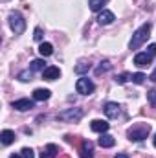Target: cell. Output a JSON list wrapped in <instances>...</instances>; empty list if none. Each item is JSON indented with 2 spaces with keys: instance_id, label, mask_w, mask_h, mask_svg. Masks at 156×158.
Here are the masks:
<instances>
[{
  "instance_id": "1",
  "label": "cell",
  "mask_w": 156,
  "mask_h": 158,
  "mask_svg": "<svg viewBox=\"0 0 156 158\" xmlns=\"http://www.w3.org/2000/svg\"><path fill=\"white\" fill-rule=\"evenodd\" d=\"M151 22H145L143 26H140L134 33H132V39H130V42H129V48L130 50H138L145 40L149 39V33H151Z\"/></svg>"
},
{
  "instance_id": "2",
  "label": "cell",
  "mask_w": 156,
  "mask_h": 158,
  "mask_svg": "<svg viewBox=\"0 0 156 158\" xmlns=\"http://www.w3.org/2000/svg\"><path fill=\"white\" fill-rule=\"evenodd\" d=\"M151 132V125H134L127 131V138L130 142H142L149 136Z\"/></svg>"
},
{
  "instance_id": "3",
  "label": "cell",
  "mask_w": 156,
  "mask_h": 158,
  "mask_svg": "<svg viewBox=\"0 0 156 158\" xmlns=\"http://www.w3.org/2000/svg\"><path fill=\"white\" fill-rule=\"evenodd\" d=\"M7 20H9L11 30H13L17 35L24 33V30H26V20H24V17H22L18 11H11V13H9V17H7Z\"/></svg>"
},
{
  "instance_id": "4",
  "label": "cell",
  "mask_w": 156,
  "mask_h": 158,
  "mask_svg": "<svg viewBox=\"0 0 156 158\" xmlns=\"http://www.w3.org/2000/svg\"><path fill=\"white\" fill-rule=\"evenodd\" d=\"M83 118V109H66V110H63V112H59L57 114V119H61V121H68V123H76L79 119Z\"/></svg>"
},
{
  "instance_id": "5",
  "label": "cell",
  "mask_w": 156,
  "mask_h": 158,
  "mask_svg": "<svg viewBox=\"0 0 156 158\" xmlns=\"http://www.w3.org/2000/svg\"><path fill=\"white\" fill-rule=\"evenodd\" d=\"M76 90H77V94L90 96V94L96 90V85H94L88 77H81V79H77V83H76Z\"/></svg>"
},
{
  "instance_id": "6",
  "label": "cell",
  "mask_w": 156,
  "mask_h": 158,
  "mask_svg": "<svg viewBox=\"0 0 156 158\" xmlns=\"http://www.w3.org/2000/svg\"><path fill=\"white\" fill-rule=\"evenodd\" d=\"M33 101H35V99L22 98V99L13 101V103H11V107H13L15 110H18V112H26V110H30V109H33V107H35V105H33Z\"/></svg>"
},
{
  "instance_id": "7",
  "label": "cell",
  "mask_w": 156,
  "mask_h": 158,
  "mask_svg": "<svg viewBox=\"0 0 156 158\" xmlns=\"http://www.w3.org/2000/svg\"><path fill=\"white\" fill-rule=\"evenodd\" d=\"M151 63H153V55L147 53V52L136 53V55H134V64H136L138 68H145V66H149Z\"/></svg>"
},
{
  "instance_id": "8",
  "label": "cell",
  "mask_w": 156,
  "mask_h": 158,
  "mask_svg": "<svg viewBox=\"0 0 156 158\" xmlns=\"http://www.w3.org/2000/svg\"><path fill=\"white\" fill-rule=\"evenodd\" d=\"M103 110H105V114H107V118L114 119L119 116V112H121V107L114 103V101H109V103H105V107H103Z\"/></svg>"
},
{
  "instance_id": "9",
  "label": "cell",
  "mask_w": 156,
  "mask_h": 158,
  "mask_svg": "<svg viewBox=\"0 0 156 158\" xmlns=\"http://www.w3.org/2000/svg\"><path fill=\"white\" fill-rule=\"evenodd\" d=\"M116 20V15L112 13V11H109V9H103V11H99V15H97V22L101 24V26H109V24H112Z\"/></svg>"
},
{
  "instance_id": "10",
  "label": "cell",
  "mask_w": 156,
  "mask_h": 158,
  "mask_svg": "<svg viewBox=\"0 0 156 158\" xmlns=\"http://www.w3.org/2000/svg\"><path fill=\"white\" fill-rule=\"evenodd\" d=\"M109 121H105V119H94L92 123H90V129L94 131V132H99V134H103V132H107L109 131Z\"/></svg>"
},
{
  "instance_id": "11",
  "label": "cell",
  "mask_w": 156,
  "mask_h": 158,
  "mask_svg": "<svg viewBox=\"0 0 156 158\" xmlns=\"http://www.w3.org/2000/svg\"><path fill=\"white\" fill-rule=\"evenodd\" d=\"M59 77H61V70L57 66H48L42 72V79H46V81H55V79H59Z\"/></svg>"
},
{
  "instance_id": "12",
  "label": "cell",
  "mask_w": 156,
  "mask_h": 158,
  "mask_svg": "<svg viewBox=\"0 0 156 158\" xmlns=\"http://www.w3.org/2000/svg\"><path fill=\"white\" fill-rule=\"evenodd\" d=\"M81 158H92L94 156V143L90 142V140H84L83 143H81Z\"/></svg>"
},
{
  "instance_id": "13",
  "label": "cell",
  "mask_w": 156,
  "mask_h": 158,
  "mask_svg": "<svg viewBox=\"0 0 156 158\" xmlns=\"http://www.w3.org/2000/svg\"><path fill=\"white\" fill-rule=\"evenodd\" d=\"M97 143L103 147V149H109V147H114V143H116V140H114V136H110V134H107V132H103L101 136H99V140H97Z\"/></svg>"
},
{
  "instance_id": "14",
  "label": "cell",
  "mask_w": 156,
  "mask_h": 158,
  "mask_svg": "<svg viewBox=\"0 0 156 158\" xmlns=\"http://www.w3.org/2000/svg\"><path fill=\"white\" fill-rule=\"evenodd\" d=\"M57 153H59V147H57L55 143H48V145L42 149L40 158H55L57 156Z\"/></svg>"
},
{
  "instance_id": "15",
  "label": "cell",
  "mask_w": 156,
  "mask_h": 158,
  "mask_svg": "<svg viewBox=\"0 0 156 158\" xmlns=\"http://www.w3.org/2000/svg\"><path fill=\"white\" fill-rule=\"evenodd\" d=\"M0 140H2V143H4V145H11V143L15 142V132H13V131H9V129H6V131H2V132H0Z\"/></svg>"
},
{
  "instance_id": "16",
  "label": "cell",
  "mask_w": 156,
  "mask_h": 158,
  "mask_svg": "<svg viewBox=\"0 0 156 158\" xmlns=\"http://www.w3.org/2000/svg\"><path fill=\"white\" fill-rule=\"evenodd\" d=\"M50 96H51V92L46 90V88H37L33 92V99L35 101H46V99H50Z\"/></svg>"
},
{
  "instance_id": "17",
  "label": "cell",
  "mask_w": 156,
  "mask_h": 158,
  "mask_svg": "<svg viewBox=\"0 0 156 158\" xmlns=\"http://www.w3.org/2000/svg\"><path fill=\"white\" fill-rule=\"evenodd\" d=\"M46 63H44V59H33L31 63H30V70L31 72H44L48 66H44Z\"/></svg>"
},
{
  "instance_id": "18",
  "label": "cell",
  "mask_w": 156,
  "mask_h": 158,
  "mask_svg": "<svg viewBox=\"0 0 156 158\" xmlns=\"http://www.w3.org/2000/svg\"><path fill=\"white\" fill-rule=\"evenodd\" d=\"M107 2L109 0H88V6H90L92 11L99 13V11H103V6H107Z\"/></svg>"
},
{
  "instance_id": "19",
  "label": "cell",
  "mask_w": 156,
  "mask_h": 158,
  "mask_svg": "<svg viewBox=\"0 0 156 158\" xmlns=\"http://www.w3.org/2000/svg\"><path fill=\"white\" fill-rule=\"evenodd\" d=\"M39 53L42 57H50L51 53H53V46L50 44V42H40L39 46Z\"/></svg>"
},
{
  "instance_id": "20",
  "label": "cell",
  "mask_w": 156,
  "mask_h": 158,
  "mask_svg": "<svg viewBox=\"0 0 156 158\" xmlns=\"http://www.w3.org/2000/svg\"><path fill=\"white\" fill-rule=\"evenodd\" d=\"M112 68V64H110V61H101L99 63V66L96 68V76H101V74H105V72H109Z\"/></svg>"
},
{
  "instance_id": "21",
  "label": "cell",
  "mask_w": 156,
  "mask_h": 158,
  "mask_svg": "<svg viewBox=\"0 0 156 158\" xmlns=\"http://www.w3.org/2000/svg\"><path fill=\"white\" fill-rule=\"evenodd\" d=\"M90 66H92L90 63H86V61H83V63H79L77 66L74 68V72H76V74H79V76H83V74H86V72L90 70Z\"/></svg>"
},
{
  "instance_id": "22",
  "label": "cell",
  "mask_w": 156,
  "mask_h": 158,
  "mask_svg": "<svg viewBox=\"0 0 156 158\" xmlns=\"http://www.w3.org/2000/svg\"><path fill=\"white\" fill-rule=\"evenodd\" d=\"M130 77H132V74H129V72H123V74L116 76V77H114V81H116L117 85H125L127 81H130Z\"/></svg>"
},
{
  "instance_id": "23",
  "label": "cell",
  "mask_w": 156,
  "mask_h": 158,
  "mask_svg": "<svg viewBox=\"0 0 156 158\" xmlns=\"http://www.w3.org/2000/svg\"><path fill=\"white\" fill-rule=\"evenodd\" d=\"M147 79V76L145 74H142V72H136V74H132V77H130V81L134 83V85H143V81Z\"/></svg>"
},
{
  "instance_id": "24",
  "label": "cell",
  "mask_w": 156,
  "mask_h": 158,
  "mask_svg": "<svg viewBox=\"0 0 156 158\" xmlns=\"http://www.w3.org/2000/svg\"><path fill=\"white\" fill-rule=\"evenodd\" d=\"M31 77H33V72L28 68V70H22L20 74H18V79L22 81V83H28V81H31Z\"/></svg>"
},
{
  "instance_id": "25",
  "label": "cell",
  "mask_w": 156,
  "mask_h": 158,
  "mask_svg": "<svg viewBox=\"0 0 156 158\" xmlns=\"http://www.w3.org/2000/svg\"><path fill=\"white\" fill-rule=\"evenodd\" d=\"M147 99H149V103L153 107H156V90H149L147 92Z\"/></svg>"
},
{
  "instance_id": "26",
  "label": "cell",
  "mask_w": 156,
  "mask_h": 158,
  "mask_svg": "<svg viewBox=\"0 0 156 158\" xmlns=\"http://www.w3.org/2000/svg\"><path fill=\"white\" fill-rule=\"evenodd\" d=\"M42 37H44V31H42V28H35V31H33V39L35 40H42Z\"/></svg>"
},
{
  "instance_id": "27",
  "label": "cell",
  "mask_w": 156,
  "mask_h": 158,
  "mask_svg": "<svg viewBox=\"0 0 156 158\" xmlns=\"http://www.w3.org/2000/svg\"><path fill=\"white\" fill-rule=\"evenodd\" d=\"M20 155H22V158H33V149H30V147H24V149L20 151Z\"/></svg>"
},
{
  "instance_id": "28",
  "label": "cell",
  "mask_w": 156,
  "mask_h": 158,
  "mask_svg": "<svg viewBox=\"0 0 156 158\" xmlns=\"http://www.w3.org/2000/svg\"><path fill=\"white\" fill-rule=\"evenodd\" d=\"M147 53H151V55L154 57V55H156V44H151V46L147 48Z\"/></svg>"
},
{
  "instance_id": "29",
  "label": "cell",
  "mask_w": 156,
  "mask_h": 158,
  "mask_svg": "<svg viewBox=\"0 0 156 158\" xmlns=\"http://www.w3.org/2000/svg\"><path fill=\"white\" fill-rule=\"evenodd\" d=\"M149 79H151V81H153V83H156V68H154V72H153V74H151V76H149Z\"/></svg>"
},
{
  "instance_id": "30",
  "label": "cell",
  "mask_w": 156,
  "mask_h": 158,
  "mask_svg": "<svg viewBox=\"0 0 156 158\" xmlns=\"http://www.w3.org/2000/svg\"><path fill=\"white\" fill-rule=\"evenodd\" d=\"M114 158H129V155H125V153H119V155H116Z\"/></svg>"
},
{
  "instance_id": "31",
  "label": "cell",
  "mask_w": 156,
  "mask_h": 158,
  "mask_svg": "<svg viewBox=\"0 0 156 158\" xmlns=\"http://www.w3.org/2000/svg\"><path fill=\"white\" fill-rule=\"evenodd\" d=\"M9 158H22V155H11Z\"/></svg>"
},
{
  "instance_id": "32",
  "label": "cell",
  "mask_w": 156,
  "mask_h": 158,
  "mask_svg": "<svg viewBox=\"0 0 156 158\" xmlns=\"http://www.w3.org/2000/svg\"><path fill=\"white\" fill-rule=\"evenodd\" d=\"M154 147H156V136H154Z\"/></svg>"
}]
</instances>
